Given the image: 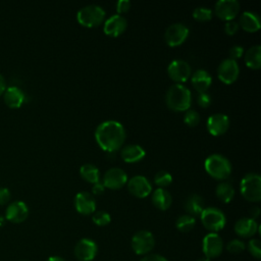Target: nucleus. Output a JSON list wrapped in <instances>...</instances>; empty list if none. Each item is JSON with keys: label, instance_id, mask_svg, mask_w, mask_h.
<instances>
[{"label": "nucleus", "instance_id": "obj_31", "mask_svg": "<svg viewBox=\"0 0 261 261\" xmlns=\"http://www.w3.org/2000/svg\"><path fill=\"white\" fill-rule=\"evenodd\" d=\"M172 181V175L166 171V170H159L157 171V173L154 176V182L159 187V188H163L167 187L171 184Z\"/></svg>", "mask_w": 261, "mask_h": 261}, {"label": "nucleus", "instance_id": "obj_33", "mask_svg": "<svg viewBox=\"0 0 261 261\" xmlns=\"http://www.w3.org/2000/svg\"><path fill=\"white\" fill-rule=\"evenodd\" d=\"M92 220L98 226H105V225L110 223L111 217H110V214L108 212L100 210V211L94 212V214L92 216Z\"/></svg>", "mask_w": 261, "mask_h": 261}, {"label": "nucleus", "instance_id": "obj_24", "mask_svg": "<svg viewBox=\"0 0 261 261\" xmlns=\"http://www.w3.org/2000/svg\"><path fill=\"white\" fill-rule=\"evenodd\" d=\"M191 81L194 88L197 90V92L203 93V92H206L210 87L212 83V77L207 70L200 68L192 73Z\"/></svg>", "mask_w": 261, "mask_h": 261}, {"label": "nucleus", "instance_id": "obj_5", "mask_svg": "<svg viewBox=\"0 0 261 261\" xmlns=\"http://www.w3.org/2000/svg\"><path fill=\"white\" fill-rule=\"evenodd\" d=\"M105 18V10L96 4H89L81 9L76 13L77 21L87 28H94L101 24Z\"/></svg>", "mask_w": 261, "mask_h": 261}, {"label": "nucleus", "instance_id": "obj_12", "mask_svg": "<svg viewBox=\"0 0 261 261\" xmlns=\"http://www.w3.org/2000/svg\"><path fill=\"white\" fill-rule=\"evenodd\" d=\"M202 250L206 257L215 258L219 256L223 250V242L217 232L207 233L202 241Z\"/></svg>", "mask_w": 261, "mask_h": 261}, {"label": "nucleus", "instance_id": "obj_40", "mask_svg": "<svg viewBox=\"0 0 261 261\" xmlns=\"http://www.w3.org/2000/svg\"><path fill=\"white\" fill-rule=\"evenodd\" d=\"M130 1L128 0H119L116 3V11L118 13H124L130 8Z\"/></svg>", "mask_w": 261, "mask_h": 261}, {"label": "nucleus", "instance_id": "obj_19", "mask_svg": "<svg viewBox=\"0 0 261 261\" xmlns=\"http://www.w3.org/2000/svg\"><path fill=\"white\" fill-rule=\"evenodd\" d=\"M126 25V19L122 15L113 14L104 21L103 31L107 36L118 37L125 31Z\"/></svg>", "mask_w": 261, "mask_h": 261}, {"label": "nucleus", "instance_id": "obj_41", "mask_svg": "<svg viewBox=\"0 0 261 261\" xmlns=\"http://www.w3.org/2000/svg\"><path fill=\"white\" fill-rule=\"evenodd\" d=\"M10 196H11L10 191L7 188L0 187V205H4L8 203Z\"/></svg>", "mask_w": 261, "mask_h": 261}, {"label": "nucleus", "instance_id": "obj_34", "mask_svg": "<svg viewBox=\"0 0 261 261\" xmlns=\"http://www.w3.org/2000/svg\"><path fill=\"white\" fill-rule=\"evenodd\" d=\"M184 121L189 126H196L200 122V115L196 110L188 109L184 115Z\"/></svg>", "mask_w": 261, "mask_h": 261}, {"label": "nucleus", "instance_id": "obj_39", "mask_svg": "<svg viewBox=\"0 0 261 261\" xmlns=\"http://www.w3.org/2000/svg\"><path fill=\"white\" fill-rule=\"evenodd\" d=\"M244 54V48L241 45H233L230 49H229V58L237 60L238 58L242 57V55Z\"/></svg>", "mask_w": 261, "mask_h": 261}, {"label": "nucleus", "instance_id": "obj_23", "mask_svg": "<svg viewBox=\"0 0 261 261\" xmlns=\"http://www.w3.org/2000/svg\"><path fill=\"white\" fill-rule=\"evenodd\" d=\"M146 155L145 150L137 144H129L124 146L120 151V156L124 162L135 163L141 161Z\"/></svg>", "mask_w": 261, "mask_h": 261}, {"label": "nucleus", "instance_id": "obj_36", "mask_svg": "<svg viewBox=\"0 0 261 261\" xmlns=\"http://www.w3.org/2000/svg\"><path fill=\"white\" fill-rule=\"evenodd\" d=\"M248 250L253 257L257 259L261 258V243L258 239H252L249 241Z\"/></svg>", "mask_w": 261, "mask_h": 261}, {"label": "nucleus", "instance_id": "obj_29", "mask_svg": "<svg viewBox=\"0 0 261 261\" xmlns=\"http://www.w3.org/2000/svg\"><path fill=\"white\" fill-rule=\"evenodd\" d=\"M80 173L85 180L93 185L98 182L100 179V172L98 167L91 163H86L82 165L80 168Z\"/></svg>", "mask_w": 261, "mask_h": 261}, {"label": "nucleus", "instance_id": "obj_30", "mask_svg": "<svg viewBox=\"0 0 261 261\" xmlns=\"http://www.w3.org/2000/svg\"><path fill=\"white\" fill-rule=\"evenodd\" d=\"M196 224V219L195 217L189 215V214H184L180 215L176 221H175V226L176 228L181 231V232H188L194 228Z\"/></svg>", "mask_w": 261, "mask_h": 261}, {"label": "nucleus", "instance_id": "obj_42", "mask_svg": "<svg viewBox=\"0 0 261 261\" xmlns=\"http://www.w3.org/2000/svg\"><path fill=\"white\" fill-rule=\"evenodd\" d=\"M140 261H168V260L159 254H147Z\"/></svg>", "mask_w": 261, "mask_h": 261}, {"label": "nucleus", "instance_id": "obj_43", "mask_svg": "<svg viewBox=\"0 0 261 261\" xmlns=\"http://www.w3.org/2000/svg\"><path fill=\"white\" fill-rule=\"evenodd\" d=\"M104 190H105V187H104L103 184L100 182V181L94 184V185H93V188H92V192H93V194H95V195H100V194H102V193L104 192Z\"/></svg>", "mask_w": 261, "mask_h": 261}, {"label": "nucleus", "instance_id": "obj_18", "mask_svg": "<svg viewBox=\"0 0 261 261\" xmlns=\"http://www.w3.org/2000/svg\"><path fill=\"white\" fill-rule=\"evenodd\" d=\"M206 126L211 135L220 136L227 130L229 126V118L223 113H214L208 117Z\"/></svg>", "mask_w": 261, "mask_h": 261}, {"label": "nucleus", "instance_id": "obj_7", "mask_svg": "<svg viewBox=\"0 0 261 261\" xmlns=\"http://www.w3.org/2000/svg\"><path fill=\"white\" fill-rule=\"evenodd\" d=\"M132 249L137 255H147L155 246V239L149 230L137 231L130 241Z\"/></svg>", "mask_w": 261, "mask_h": 261}, {"label": "nucleus", "instance_id": "obj_32", "mask_svg": "<svg viewBox=\"0 0 261 261\" xmlns=\"http://www.w3.org/2000/svg\"><path fill=\"white\" fill-rule=\"evenodd\" d=\"M193 17L199 21H207L212 17V10L208 7L199 6L194 9Z\"/></svg>", "mask_w": 261, "mask_h": 261}, {"label": "nucleus", "instance_id": "obj_38", "mask_svg": "<svg viewBox=\"0 0 261 261\" xmlns=\"http://www.w3.org/2000/svg\"><path fill=\"white\" fill-rule=\"evenodd\" d=\"M239 23H238V21H236V20H227L225 23H224V32H225V34L226 35H229V36H231V35H234L237 32H238V30H239Z\"/></svg>", "mask_w": 261, "mask_h": 261}, {"label": "nucleus", "instance_id": "obj_13", "mask_svg": "<svg viewBox=\"0 0 261 261\" xmlns=\"http://www.w3.org/2000/svg\"><path fill=\"white\" fill-rule=\"evenodd\" d=\"M126 184L129 193L137 198H145L152 192V185L144 175H134Z\"/></svg>", "mask_w": 261, "mask_h": 261}, {"label": "nucleus", "instance_id": "obj_28", "mask_svg": "<svg viewBox=\"0 0 261 261\" xmlns=\"http://www.w3.org/2000/svg\"><path fill=\"white\" fill-rule=\"evenodd\" d=\"M217 198L223 203H228L234 196L233 186L229 181H220L215 190Z\"/></svg>", "mask_w": 261, "mask_h": 261}, {"label": "nucleus", "instance_id": "obj_11", "mask_svg": "<svg viewBox=\"0 0 261 261\" xmlns=\"http://www.w3.org/2000/svg\"><path fill=\"white\" fill-rule=\"evenodd\" d=\"M126 172L119 167L109 168L103 175V186L110 190H118L127 182Z\"/></svg>", "mask_w": 261, "mask_h": 261}, {"label": "nucleus", "instance_id": "obj_26", "mask_svg": "<svg viewBox=\"0 0 261 261\" xmlns=\"http://www.w3.org/2000/svg\"><path fill=\"white\" fill-rule=\"evenodd\" d=\"M152 203L159 210H167L172 203V198L168 191L158 188L152 193Z\"/></svg>", "mask_w": 261, "mask_h": 261}, {"label": "nucleus", "instance_id": "obj_15", "mask_svg": "<svg viewBox=\"0 0 261 261\" xmlns=\"http://www.w3.org/2000/svg\"><path fill=\"white\" fill-rule=\"evenodd\" d=\"M29 216V207L23 201L11 202L5 210V218L12 223L23 222Z\"/></svg>", "mask_w": 261, "mask_h": 261}, {"label": "nucleus", "instance_id": "obj_35", "mask_svg": "<svg viewBox=\"0 0 261 261\" xmlns=\"http://www.w3.org/2000/svg\"><path fill=\"white\" fill-rule=\"evenodd\" d=\"M245 249H246V244L239 239H233L226 245V250L231 254H240Z\"/></svg>", "mask_w": 261, "mask_h": 261}, {"label": "nucleus", "instance_id": "obj_20", "mask_svg": "<svg viewBox=\"0 0 261 261\" xmlns=\"http://www.w3.org/2000/svg\"><path fill=\"white\" fill-rule=\"evenodd\" d=\"M3 97L5 104L9 108H19L25 100L23 91L16 86H10L6 88L3 93Z\"/></svg>", "mask_w": 261, "mask_h": 261}, {"label": "nucleus", "instance_id": "obj_6", "mask_svg": "<svg viewBox=\"0 0 261 261\" xmlns=\"http://www.w3.org/2000/svg\"><path fill=\"white\" fill-rule=\"evenodd\" d=\"M200 218L204 227L211 232L221 230L226 223L224 213L216 207L204 208V210L200 214Z\"/></svg>", "mask_w": 261, "mask_h": 261}, {"label": "nucleus", "instance_id": "obj_21", "mask_svg": "<svg viewBox=\"0 0 261 261\" xmlns=\"http://www.w3.org/2000/svg\"><path fill=\"white\" fill-rule=\"evenodd\" d=\"M258 228L259 226L257 221L250 217H242L237 220L234 224L236 233L242 238L253 237L257 232Z\"/></svg>", "mask_w": 261, "mask_h": 261}, {"label": "nucleus", "instance_id": "obj_1", "mask_svg": "<svg viewBox=\"0 0 261 261\" xmlns=\"http://www.w3.org/2000/svg\"><path fill=\"white\" fill-rule=\"evenodd\" d=\"M125 129L116 120H105L95 130V139L98 145L107 152H114L120 149L125 140Z\"/></svg>", "mask_w": 261, "mask_h": 261}, {"label": "nucleus", "instance_id": "obj_3", "mask_svg": "<svg viewBox=\"0 0 261 261\" xmlns=\"http://www.w3.org/2000/svg\"><path fill=\"white\" fill-rule=\"evenodd\" d=\"M205 169L209 175L216 179H225L231 173L230 161L221 154H211L204 162Z\"/></svg>", "mask_w": 261, "mask_h": 261}, {"label": "nucleus", "instance_id": "obj_9", "mask_svg": "<svg viewBox=\"0 0 261 261\" xmlns=\"http://www.w3.org/2000/svg\"><path fill=\"white\" fill-rule=\"evenodd\" d=\"M240 67L237 60L231 58L223 59L217 67V76L224 84H232L239 76Z\"/></svg>", "mask_w": 261, "mask_h": 261}, {"label": "nucleus", "instance_id": "obj_37", "mask_svg": "<svg viewBox=\"0 0 261 261\" xmlns=\"http://www.w3.org/2000/svg\"><path fill=\"white\" fill-rule=\"evenodd\" d=\"M212 100H211V96L207 93V92H203V93H199L198 97H197V103L199 106L201 107H208L211 104Z\"/></svg>", "mask_w": 261, "mask_h": 261}, {"label": "nucleus", "instance_id": "obj_14", "mask_svg": "<svg viewBox=\"0 0 261 261\" xmlns=\"http://www.w3.org/2000/svg\"><path fill=\"white\" fill-rule=\"evenodd\" d=\"M240 11L238 0H218L214 6L216 16L223 20H232Z\"/></svg>", "mask_w": 261, "mask_h": 261}, {"label": "nucleus", "instance_id": "obj_45", "mask_svg": "<svg viewBox=\"0 0 261 261\" xmlns=\"http://www.w3.org/2000/svg\"><path fill=\"white\" fill-rule=\"evenodd\" d=\"M5 90H6V82H5L4 76L0 73V96L3 95Z\"/></svg>", "mask_w": 261, "mask_h": 261}, {"label": "nucleus", "instance_id": "obj_47", "mask_svg": "<svg viewBox=\"0 0 261 261\" xmlns=\"http://www.w3.org/2000/svg\"><path fill=\"white\" fill-rule=\"evenodd\" d=\"M197 261H211V259L208 258V257H206V256H203V257H201L200 259H198Z\"/></svg>", "mask_w": 261, "mask_h": 261}, {"label": "nucleus", "instance_id": "obj_10", "mask_svg": "<svg viewBox=\"0 0 261 261\" xmlns=\"http://www.w3.org/2000/svg\"><path fill=\"white\" fill-rule=\"evenodd\" d=\"M167 73L169 77L177 84L186 82L191 73L192 68L189 62L182 59H174L167 66Z\"/></svg>", "mask_w": 261, "mask_h": 261}, {"label": "nucleus", "instance_id": "obj_8", "mask_svg": "<svg viewBox=\"0 0 261 261\" xmlns=\"http://www.w3.org/2000/svg\"><path fill=\"white\" fill-rule=\"evenodd\" d=\"M189 28L180 22H175L167 27L164 33V39L167 45L171 47L182 44L189 36Z\"/></svg>", "mask_w": 261, "mask_h": 261}, {"label": "nucleus", "instance_id": "obj_22", "mask_svg": "<svg viewBox=\"0 0 261 261\" xmlns=\"http://www.w3.org/2000/svg\"><path fill=\"white\" fill-rule=\"evenodd\" d=\"M239 25L245 30L246 32H256L260 29L261 27V21H260V17L257 13L253 12V11H244L238 21Z\"/></svg>", "mask_w": 261, "mask_h": 261}, {"label": "nucleus", "instance_id": "obj_17", "mask_svg": "<svg viewBox=\"0 0 261 261\" xmlns=\"http://www.w3.org/2000/svg\"><path fill=\"white\" fill-rule=\"evenodd\" d=\"M74 207L83 215H90L96 210V200L89 192H79L74 197Z\"/></svg>", "mask_w": 261, "mask_h": 261}, {"label": "nucleus", "instance_id": "obj_2", "mask_svg": "<svg viewBox=\"0 0 261 261\" xmlns=\"http://www.w3.org/2000/svg\"><path fill=\"white\" fill-rule=\"evenodd\" d=\"M165 103L173 111H187L192 104V93L185 85L173 84L166 91Z\"/></svg>", "mask_w": 261, "mask_h": 261}, {"label": "nucleus", "instance_id": "obj_4", "mask_svg": "<svg viewBox=\"0 0 261 261\" xmlns=\"http://www.w3.org/2000/svg\"><path fill=\"white\" fill-rule=\"evenodd\" d=\"M242 196L250 202L261 200V176L256 172L247 173L240 184Z\"/></svg>", "mask_w": 261, "mask_h": 261}, {"label": "nucleus", "instance_id": "obj_16", "mask_svg": "<svg viewBox=\"0 0 261 261\" xmlns=\"http://www.w3.org/2000/svg\"><path fill=\"white\" fill-rule=\"evenodd\" d=\"M97 252V244L91 239H82L74 247V255L80 261H92L96 257Z\"/></svg>", "mask_w": 261, "mask_h": 261}, {"label": "nucleus", "instance_id": "obj_46", "mask_svg": "<svg viewBox=\"0 0 261 261\" xmlns=\"http://www.w3.org/2000/svg\"><path fill=\"white\" fill-rule=\"evenodd\" d=\"M46 261H65V260L59 256H51Z\"/></svg>", "mask_w": 261, "mask_h": 261}, {"label": "nucleus", "instance_id": "obj_25", "mask_svg": "<svg viewBox=\"0 0 261 261\" xmlns=\"http://www.w3.org/2000/svg\"><path fill=\"white\" fill-rule=\"evenodd\" d=\"M184 208L191 216H200L204 210V199L198 194L188 196L184 202Z\"/></svg>", "mask_w": 261, "mask_h": 261}, {"label": "nucleus", "instance_id": "obj_44", "mask_svg": "<svg viewBox=\"0 0 261 261\" xmlns=\"http://www.w3.org/2000/svg\"><path fill=\"white\" fill-rule=\"evenodd\" d=\"M249 215H250V218L256 220V218L260 215V208L258 206L251 207L249 210Z\"/></svg>", "mask_w": 261, "mask_h": 261}, {"label": "nucleus", "instance_id": "obj_27", "mask_svg": "<svg viewBox=\"0 0 261 261\" xmlns=\"http://www.w3.org/2000/svg\"><path fill=\"white\" fill-rule=\"evenodd\" d=\"M245 63L252 69H258L261 66V46L254 45L245 53Z\"/></svg>", "mask_w": 261, "mask_h": 261}]
</instances>
